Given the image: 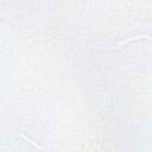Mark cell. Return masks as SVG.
<instances>
[{
	"instance_id": "obj_2",
	"label": "cell",
	"mask_w": 152,
	"mask_h": 152,
	"mask_svg": "<svg viewBox=\"0 0 152 152\" xmlns=\"http://www.w3.org/2000/svg\"><path fill=\"white\" fill-rule=\"evenodd\" d=\"M23 138H24V139H25L26 141H28V142H30L31 145H33V146H34L36 148H42V147H40V146H39L38 144H36V142H34V141H33V140H32L31 138H28V137H26L25 134H23Z\"/></svg>"
},
{
	"instance_id": "obj_1",
	"label": "cell",
	"mask_w": 152,
	"mask_h": 152,
	"mask_svg": "<svg viewBox=\"0 0 152 152\" xmlns=\"http://www.w3.org/2000/svg\"><path fill=\"white\" fill-rule=\"evenodd\" d=\"M150 38V36L148 34H138V36H134V37H131V38H127V39H124V40H121L120 42V44H126V43H128V42H132V40H137V39H139V38Z\"/></svg>"
}]
</instances>
